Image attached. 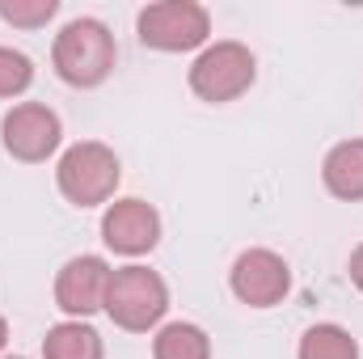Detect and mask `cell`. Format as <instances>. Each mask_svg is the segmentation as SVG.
I'll return each instance as SVG.
<instances>
[{
	"label": "cell",
	"mask_w": 363,
	"mask_h": 359,
	"mask_svg": "<svg viewBox=\"0 0 363 359\" xmlns=\"http://www.w3.org/2000/svg\"><path fill=\"white\" fill-rule=\"evenodd\" d=\"M123 178V165L114 157V148H106L101 140H81L72 144L60 165H55V186L72 207H97L110 203Z\"/></svg>",
	"instance_id": "obj_3"
},
{
	"label": "cell",
	"mask_w": 363,
	"mask_h": 359,
	"mask_svg": "<svg viewBox=\"0 0 363 359\" xmlns=\"http://www.w3.org/2000/svg\"><path fill=\"white\" fill-rule=\"evenodd\" d=\"M101 241L123 258H140V254L157 250V241H161L157 207L144 199H114L101 216Z\"/></svg>",
	"instance_id": "obj_8"
},
{
	"label": "cell",
	"mask_w": 363,
	"mask_h": 359,
	"mask_svg": "<svg viewBox=\"0 0 363 359\" xmlns=\"http://www.w3.org/2000/svg\"><path fill=\"white\" fill-rule=\"evenodd\" d=\"M152 359H211V338L194 321H169L152 338Z\"/></svg>",
	"instance_id": "obj_12"
},
{
	"label": "cell",
	"mask_w": 363,
	"mask_h": 359,
	"mask_svg": "<svg viewBox=\"0 0 363 359\" xmlns=\"http://www.w3.org/2000/svg\"><path fill=\"white\" fill-rule=\"evenodd\" d=\"M4 343H9V321H4V313H0V351H4Z\"/></svg>",
	"instance_id": "obj_17"
},
{
	"label": "cell",
	"mask_w": 363,
	"mask_h": 359,
	"mask_svg": "<svg viewBox=\"0 0 363 359\" xmlns=\"http://www.w3.org/2000/svg\"><path fill=\"white\" fill-rule=\"evenodd\" d=\"M228 287L250 309H274L291 292V267L274 250H245L228 270Z\"/></svg>",
	"instance_id": "obj_7"
},
{
	"label": "cell",
	"mask_w": 363,
	"mask_h": 359,
	"mask_svg": "<svg viewBox=\"0 0 363 359\" xmlns=\"http://www.w3.org/2000/svg\"><path fill=\"white\" fill-rule=\"evenodd\" d=\"M60 13V0H0V21L17 30H38Z\"/></svg>",
	"instance_id": "obj_14"
},
{
	"label": "cell",
	"mask_w": 363,
	"mask_h": 359,
	"mask_svg": "<svg viewBox=\"0 0 363 359\" xmlns=\"http://www.w3.org/2000/svg\"><path fill=\"white\" fill-rule=\"evenodd\" d=\"M321 182L334 199L359 203L363 199V140H342L325 153L321 161Z\"/></svg>",
	"instance_id": "obj_10"
},
{
	"label": "cell",
	"mask_w": 363,
	"mask_h": 359,
	"mask_svg": "<svg viewBox=\"0 0 363 359\" xmlns=\"http://www.w3.org/2000/svg\"><path fill=\"white\" fill-rule=\"evenodd\" d=\"M64 140V123L51 106L43 101H17L4 118H0V144L13 161L21 165H38L47 161Z\"/></svg>",
	"instance_id": "obj_6"
},
{
	"label": "cell",
	"mask_w": 363,
	"mask_h": 359,
	"mask_svg": "<svg viewBox=\"0 0 363 359\" xmlns=\"http://www.w3.org/2000/svg\"><path fill=\"white\" fill-rule=\"evenodd\" d=\"M254 77H258V60L237 38L203 47V55L190 64V89H194V97H203L211 106L237 101L241 93L254 85Z\"/></svg>",
	"instance_id": "obj_4"
},
{
	"label": "cell",
	"mask_w": 363,
	"mask_h": 359,
	"mask_svg": "<svg viewBox=\"0 0 363 359\" xmlns=\"http://www.w3.org/2000/svg\"><path fill=\"white\" fill-rule=\"evenodd\" d=\"M118 64L114 34L97 17H72L51 43V68L72 89H97Z\"/></svg>",
	"instance_id": "obj_1"
},
{
	"label": "cell",
	"mask_w": 363,
	"mask_h": 359,
	"mask_svg": "<svg viewBox=\"0 0 363 359\" xmlns=\"http://www.w3.org/2000/svg\"><path fill=\"white\" fill-rule=\"evenodd\" d=\"M106 317L127 334H148L169 309V287L148 267H118L106 287Z\"/></svg>",
	"instance_id": "obj_2"
},
{
	"label": "cell",
	"mask_w": 363,
	"mask_h": 359,
	"mask_svg": "<svg viewBox=\"0 0 363 359\" xmlns=\"http://www.w3.org/2000/svg\"><path fill=\"white\" fill-rule=\"evenodd\" d=\"M296 359H359V343L351 338V330L334 321H317L304 330Z\"/></svg>",
	"instance_id": "obj_13"
},
{
	"label": "cell",
	"mask_w": 363,
	"mask_h": 359,
	"mask_svg": "<svg viewBox=\"0 0 363 359\" xmlns=\"http://www.w3.org/2000/svg\"><path fill=\"white\" fill-rule=\"evenodd\" d=\"M43 359H106L101 334L85 321H60L43 338Z\"/></svg>",
	"instance_id": "obj_11"
},
{
	"label": "cell",
	"mask_w": 363,
	"mask_h": 359,
	"mask_svg": "<svg viewBox=\"0 0 363 359\" xmlns=\"http://www.w3.org/2000/svg\"><path fill=\"white\" fill-rule=\"evenodd\" d=\"M347 270H351V283H355V287L363 292V245H355V254H351Z\"/></svg>",
	"instance_id": "obj_16"
},
{
	"label": "cell",
	"mask_w": 363,
	"mask_h": 359,
	"mask_svg": "<svg viewBox=\"0 0 363 359\" xmlns=\"http://www.w3.org/2000/svg\"><path fill=\"white\" fill-rule=\"evenodd\" d=\"M9 359H26V355H9Z\"/></svg>",
	"instance_id": "obj_18"
},
{
	"label": "cell",
	"mask_w": 363,
	"mask_h": 359,
	"mask_svg": "<svg viewBox=\"0 0 363 359\" xmlns=\"http://www.w3.org/2000/svg\"><path fill=\"white\" fill-rule=\"evenodd\" d=\"M135 34L144 47L178 55V51H194L207 43L211 34V13L199 0H157L148 9H140L135 17Z\"/></svg>",
	"instance_id": "obj_5"
},
{
	"label": "cell",
	"mask_w": 363,
	"mask_h": 359,
	"mask_svg": "<svg viewBox=\"0 0 363 359\" xmlns=\"http://www.w3.org/2000/svg\"><path fill=\"white\" fill-rule=\"evenodd\" d=\"M110 263L97 258V254H81V258H68L60 275H55V304L72 317V321H85L89 313H97L106 304V287H110Z\"/></svg>",
	"instance_id": "obj_9"
},
{
	"label": "cell",
	"mask_w": 363,
	"mask_h": 359,
	"mask_svg": "<svg viewBox=\"0 0 363 359\" xmlns=\"http://www.w3.org/2000/svg\"><path fill=\"white\" fill-rule=\"evenodd\" d=\"M34 85V60L17 47H0V97H17Z\"/></svg>",
	"instance_id": "obj_15"
}]
</instances>
